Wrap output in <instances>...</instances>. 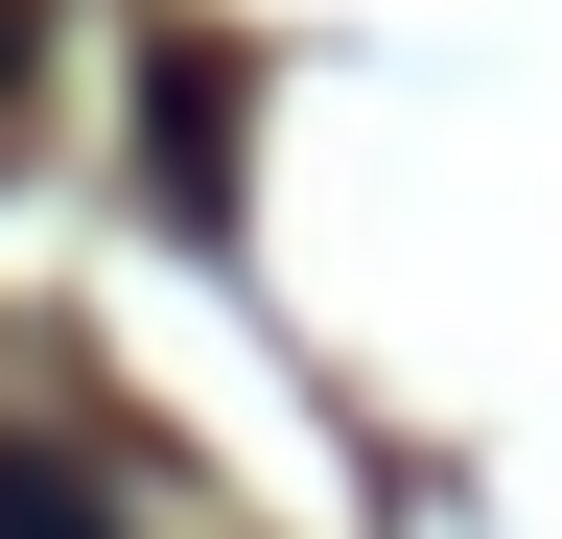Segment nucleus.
Segmentation results:
<instances>
[{"label":"nucleus","mask_w":562,"mask_h":539,"mask_svg":"<svg viewBox=\"0 0 562 539\" xmlns=\"http://www.w3.org/2000/svg\"><path fill=\"white\" fill-rule=\"evenodd\" d=\"M0 539H117V516H94V469H47V446H0Z\"/></svg>","instance_id":"nucleus-2"},{"label":"nucleus","mask_w":562,"mask_h":539,"mask_svg":"<svg viewBox=\"0 0 562 539\" xmlns=\"http://www.w3.org/2000/svg\"><path fill=\"white\" fill-rule=\"evenodd\" d=\"M140 165H165L188 235L235 212V47H165V71H140Z\"/></svg>","instance_id":"nucleus-1"},{"label":"nucleus","mask_w":562,"mask_h":539,"mask_svg":"<svg viewBox=\"0 0 562 539\" xmlns=\"http://www.w3.org/2000/svg\"><path fill=\"white\" fill-rule=\"evenodd\" d=\"M0 94H24V0H0Z\"/></svg>","instance_id":"nucleus-3"}]
</instances>
